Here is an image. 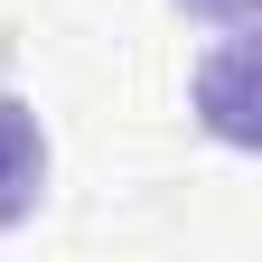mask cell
<instances>
[{"label":"cell","mask_w":262,"mask_h":262,"mask_svg":"<svg viewBox=\"0 0 262 262\" xmlns=\"http://www.w3.org/2000/svg\"><path fill=\"white\" fill-rule=\"evenodd\" d=\"M187 10H225V19H234V10H244V0H187Z\"/></svg>","instance_id":"obj_2"},{"label":"cell","mask_w":262,"mask_h":262,"mask_svg":"<svg viewBox=\"0 0 262 262\" xmlns=\"http://www.w3.org/2000/svg\"><path fill=\"white\" fill-rule=\"evenodd\" d=\"M38 187H47V131H38V113H28L10 84H0V225H19L38 206Z\"/></svg>","instance_id":"obj_1"}]
</instances>
